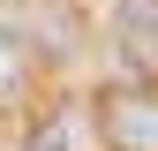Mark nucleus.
I'll use <instances>...</instances> for the list:
<instances>
[{"label":"nucleus","instance_id":"nucleus-1","mask_svg":"<svg viewBox=\"0 0 158 151\" xmlns=\"http://www.w3.org/2000/svg\"><path fill=\"white\" fill-rule=\"evenodd\" d=\"M0 45L30 68H68L90 45V15L83 0H0Z\"/></svg>","mask_w":158,"mask_h":151},{"label":"nucleus","instance_id":"nucleus-2","mask_svg":"<svg viewBox=\"0 0 158 151\" xmlns=\"http://www.w3.org/2000/svg\"><path fill=\"white\" fill-rule=\"evenodd\" d=\"M90 128L106 151H158V91L143 83H106L90 98Z\"/></svg>","mask_w":158,"mask_h":151},{"label":"nucleus","instance_id":"nucleus-3","mask_svg":"<svg viewBox=\"0 0 158 151\" xmlns=\"http://www.w3.org/2000/svg\"><path fill=\"white\" fill-rule=\"evenodd\" d=\"M113 53L135 83H158V0H113Z\"/></svg>","mask_w":158,"mask_h":151},{"label":"nucleus","instance_id":"nucleus-4","mask_svg":"<svg viewBox=\"0 0 158 151\" xmlns=\"http://www.w3.org/2000/svg\"><path fill=\"white\" fill-rule=\"evenodd\" d=\"M23 151H83V128H75V113H45V121L30 128Z\"/></svg>","mask_w":158,"mask_h":151}]
</instances>
